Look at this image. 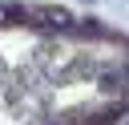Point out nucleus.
Here are the masks:
<instances>
[{"label":"nucleus","instance_id":"obj_1","mask_svg":"<svg viewBox=\"0 0 129 125\" xmlns=\"http://www.w3.org/2000/svg\"><path fill=\"white\" fill-rule=\"evenodd\" d=\"M101 89H105V93H129V65L101 73Z\"/></svg>","mask_w":129,"mask_h":125}]
</instances>
